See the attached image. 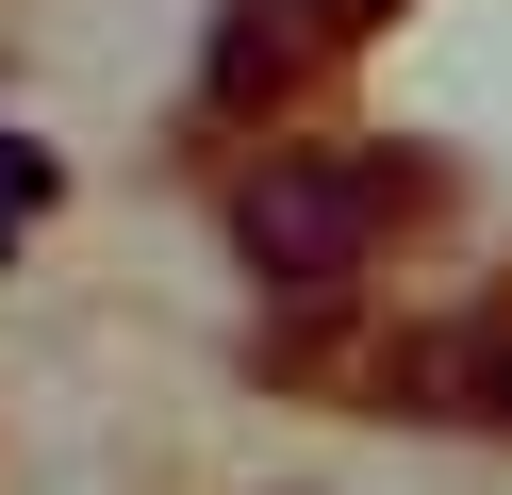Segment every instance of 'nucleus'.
<instances>
[{
  "label": "nucleus",
  "mask_w": 512,
  "mask_h": 495,
  "mask_svg": "<svg viewBox=\"0 0 512 495\" xmlns=\"http://www.w3.org/2000/svg\"><path fill=\"white\" fill-rule=\"evenodd\" d=\"M430 396H446V413H496V429H512V330H446V347H430Z\"/></svg>",
  "instance_id": "obj_3"
},
{
  "label": "nucleus",
  "mask_w": 512,
  "mask_h": 495,
  "mask_svg": "<svg viewBox=\"0 0 512 495\" xmlns=\"http://www.w3.org/2000/svg\"><path fill=\"white\" fill-rule=\"evenodd\" d=\"M281 17H298L314 50H331V33H380V17H397V0H281Z\"/></svg>",
  "instance_id": "obj_5"
},
{
  "label": "nucleus",
  "mask_w": 512,
  "mask_h": 495,
  "mask_svg": "<svg viewBox=\"0 0 512 495\" xmlns=\"http://www.w3.org/2000/svg\"><path fill=\"white\" fill-rule=\"evenodd\" d=\"M17 215H50V149L34 132H0V264H17Z\"/></svg>",
  "instance_id": "obj_4"
},
{
  "label": "nucleus",
  "mask_w": 512,
  "mask_h": 495,
  "mask_svg": "<svg viewBox=\"0 0 512 495\" xmlns=\"http://www.w3.org/2000/svg\"><path fill=\"white\" fill-rule=\"evenodd\" d=\"M281 66H314V33L281 17V0H248V17H215V99H265Z\"/></svg>",
  "instance_id": "obj_2"
},
{
  "label": "nucleus",
  "mask_w": 512,
  "mask_h": 495,
  "mask_svg": "<svg viewBox=\"0 0 512 495\" xmlns=\"http://www.w3.org/2000/svg\"><path fill=\"white\" fill-rule=\"evenodd\" d=\"M397 198H413V165L265 149V165H232V264L281 281V297H331V281H364V264L397 248Z\"/></svg>",
  "instance_id": "obj_1"
}]
</instances>
